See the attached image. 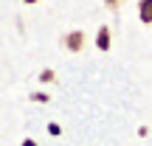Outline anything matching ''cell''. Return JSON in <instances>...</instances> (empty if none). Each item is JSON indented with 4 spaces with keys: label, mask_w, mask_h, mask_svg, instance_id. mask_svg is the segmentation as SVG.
<instances>
[{
    "label": "cell",
    "mask_w": 152,
    "mask_h": 146,
    "mask_svg": "<svg viewBox=\"0 0 152 146\" xmlns=\"http://www.w3.org/2000/svg\"><path fill=\"white\" fill-rule=\"evenodd\" d=\"M85 42H87L85 31H68L65 37H62V48L71 51V54H82V51H85Z\"/></svg>",
    "instance_id": "cell-1"
},
{
    "label": "cell",
    "mask_w": 152,
    "mask_h": 146,
    "mask_svg": "<svg viewBox=\"0 0 152 146\" xmlns=\"http://www.w3.org/2000/svg\"><path fill=\"white\" fill-rule=\"evenodd\" d=\"M138 20L144 25H152V0H141L138 3Z\"/></svg>",
    "instance_id": "cell-2"
},
{
    "label": "cell",
    "mask_w": 152,
    "mask_h": 146,
    "mask_svg": "<svg viewBox=\"0 0 152 146\" xmlns=\"http://www.w3.org/2000/svg\"><path fill=\"white\" fill-rule=\"evenodd\" d=\"M96 45H99V51H110V28H107V25H104L102 31H99Z\"/></svg>",
    "instance_id": "cell-3"
},
{
    "label": "cell",
    "mask_w": 152,
    "mask_h": 146,
    "mask_svg": "<svg viewBox=\"0 0 152 146\" xmlns=\"http://www.w3.org/2000/svg\"><path fill=\"white\" fill-rule=\"evenodd\" d=\"M102 3H104V6H107V9H110V11H118V9H121V6H124V0H102Z\"/></svg>",
    "instance_id": "cell-4"
},
{
    "label": "cell",
    "mask_w": 152,
    "mask_h": 146,
    "mask_svg": "<svg viewBox=\"0 0 152 146\" xmlns=\"http://www.w3.org/2000/svg\"><path fill=\"white\" fill-rule=\"evenodd\" d=\"M39 79H42V81H54V70H42Z\"/></svg>",
    "instance_id": "cell-5"
},
{
    "label": "cell",
    "mask_w": 152,
    "mask_h": 146,
    "mask_svg": "<svg viewBox=\"0 0 152 146\" xmlns=\"http://www.w3.org/2000/svg\"><path fill=\"white\" fill-rule=\"evenodd\" d=\"M23 146H37V143H34V141H23Z\"/></svg>",
    "instance_id": "cell-6"
},
{
    "label": "cell",
    "mask_w": 152,
    "mask_h": 146,
    "mask_svg": "<svg viewBox=\"0 0 152 146\" xmlns=\"http://www.w3.org/2000/svg\"><path fill=\"white\" fill-rule=\"evenodd\" d=\"M23 3H28V6H31V3H39V0H23Z\"/></svg>",
    "instance_id": "cell-7"
}]
</instances>
